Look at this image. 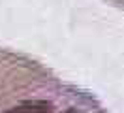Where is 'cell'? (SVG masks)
I'll return each mask as SVG.
<instances>
[{
  "mask_svg": "<svg viewBox=\"0 0 124 113\" xmlns=\"http://www.w3.org/2000/svg\"><path fill=\"white\" fill-rule=\"evenodd\" d=\"M107 4H111V6H115L116 9H120V11H124V0H105Z\"/></svg>",
  "mask_w": 124,
  "mask_h": 113,
  "instance_id": "cell-2",
  "label": "cell"
},
{
  "mask_svg": "<svg viewBox=\"0 0 124 113\" xmlns=\"http://www.w3.org/2000/svg\"><path fill=\"white\" fill-rule=\"evenodd\" d=\"M0 113H111L88 89L26 53L0 45Z\"/></svg>",
  "mask_w": 124,
  "mask_h": 113,
  "instance_id": "cell-1",
  "label": "cell"
}]
</instances>
